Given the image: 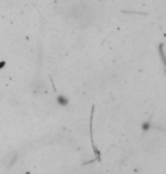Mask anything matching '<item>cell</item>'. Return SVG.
Listing matches in <instances>:
<instances>
[{
  "label": "cell",
  "instance_id": "obj_2",
  "mask_svg": "<svg viewBox=\"0 0 166 174\" xmlns=\"http://www.w3.org/2000/svg\"><path fill=\"white\" fill-rule=\"evenodd\" d=\"M5 65H6V61H5V60L0 61V70H1L2 67H5Z\"/></svg>",
  "mask_w": 166,
  "mask_h": 174
},
{
  "label": "cell",
  "instance_id": "obj_1",
  "mask_svg": "<svg viewBox=\"0 0 166 174\" xmlns=\"http://www.w3.org/2000/svg\"><path fill=\"white\" fill-rule=\"evenodd\" d=\"M164 43H160L159 47H158V52H159V56L160 58H162V61L164 63V65H165V70H166V57H165V54H164Z\"/></svg>",
  "mask_w": 166,
  "mask_h": 174
}]
</instances>
